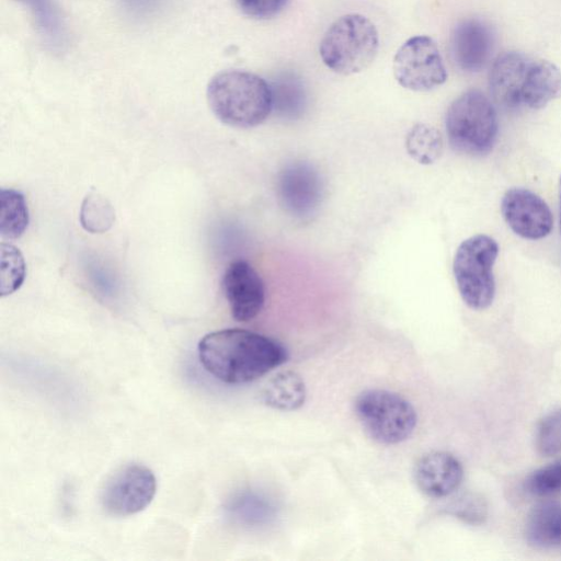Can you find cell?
Returning a JSON list of instances; mask_svg holds the SVG:
<instances>
[{"mask_svg":"<svg viewBox=\"0 0 561 561\" xmlns=\"http://www.w3.org/2000/svg\"><path fill=\"white\" fill-rule=\"evenodd\" d=\"M197 353L204 369L229 385L251 382L287 359L286 350L277 341L244 329L206 334Z\"/></svg>","mask_w":561,"mask_h":561,"instance_id":"cell-1","label":"cell"},{"mask_svg":"<svg viewBox=\"0 0 561 561\" xmlns=\"http://www.w3.org/2000/svg\"><path fill=\"white\" fill-rule=\"evenodd\" d=\"M207 101L215 116L236 128L262 124L273 110L271 85L255 73L225 70L207 85Z\"/></svg>","mask_w":561,"mask_h":561,"instance_id":"cell-2","label":"cell"},{"mask_svg":"<svg viewBox=\"0 0 561 561\" xmlns=\"http://www.w3.org/2000/svg\"><path fill=\"white\" fill-rule=\"evenodd\" d=\"M378 46V32L374 23L362 14L348 13L329 26L320 42L319 54L332 71L353 75L374 61Z\"/></svg>","mask_w":561,"mask_h":561,"instance_id":"cell-3","label":"cell"},{"mask_svg":"<svg viewBox=\"0 0 561 561\" xmlns=\"http://www.w3.org/2000/svg\"><path fill=\"white\" fill-rule=\"evenodd\" d=\"M445 125L450 146L471 156L489 153L499 133L496 111L479 90H469L450 104Z\"/></svg>","mask_w":561,"mask_h":561,"instance_id":"cell-4","label":"cell"},{"mask_svg":"<svg viewBox=\"0 0 561 561\" xmlns=\"http://www.w3.org/2000/svg\"><path fill=\"white\" fill-rule=\"evenodd\" d=\"M497 254V242L486 234L472 236L456 250L453 263L455 280L463 302L471 309H485L494 300L493 266Z\"/></svg>","mask_w":561,"mask_h":561,"instance_id":"cell-5","label":"cell"},{"mask_svg":"<svg viewBox=\"0 0 561 561\" xmlns=\"http://www.w3.org/2000/svg\"><path fill=\"white\" fill-rule=\"evenodd\" d=\"M355 413L366 433L386 445L409 438L417 423L412 404L400 394L383 389L360 392L355 400Z\"/></svg>","mask_w":561,"mask_h":561,"instance_id":"cell-6","label":"cell"},{"mask_svg":"<svg viewBox=\"0 0 561 561\" xmlns=\"http://www.w3.org/2000/svg\"><path fill=\"white\" fill-rule=\"evenodd\" d=\"M398 83L411 91L425 92L442 85L447 72L435 42L425 35L407 39L393 58Z\"/></svg>","mask_w":561,"mask_h":561,"instance_id":"cell-7","label":"cell"},{"mask_svg":"<svg viewBox=\"0 0 561 561\" xmlns=\"http://www.w3.org/2000/svg\"><path fill=\"white\" fill-rule=\"evenodd\" d=\"M157 492V480L146 466L130 463L118 469L105 482L100 502L112 516L125 517L145 510Z\"/></svg>","mask_w":561,"mask_h":561,"instance_id":"cell-8","label":"cell"},{"mask_svg":"<svg viewBox=\"0 0 561 561\" xmlns=\"http://www.w3.org/2000/svg\"><path fill=\"white\" fill-rule=\"evenodd\" d=\"M277 196L285 210L294 217H311L321 205L324 184L319 171L309 162L295 161L278 173Z\"/></svg>","mask_w":561,"mask_h":561,"instance_id":"cell-9","label":"cell"},{"mask_svg":"<svg viewBox=\"0 0 561 561\" xmlns=\"http://www.w3.org/2000/svg\"><path fill=\"white\" fill-rule=\"evenodd\" d=\"M501 210L508 227L525 239H542L553 228V217L548 204L528 188L507 190L501 202Z\"/></svg>","mask_w":561,"mask_h":561,"instance_id":"cell-10","label":"cell"},{"mask_svg":"<svg viewBox=\"0 0 561 561\" xmlns=\"http://www.w3.org/2000/svg\"><path fill=\"white\" fill-rule=\"evenodd\" d=\"M221 286L236 321H251L262 311L265 286L259 273L247 261L231 262L222 275Z\"/></svg>","mask_w":561,"mask_h":561,"instance_id":"cell-11","label":"cell"},{"mask_svg":"<svg viewBox=\"0 0 561 561\" xmlns=\"http://www.w3.org/2000/svg\"><path fill=\"white\" fill-rule=\"evenodd\" d=\"M494 47V34L489 24L479 19L459 22L450 36L453 60L463 71H479L488 62Z\"/></svg>","mask_w":561,"mask_h":561,"instance_id":"cell-12","label":"cell"},{"mask_svg":"<svg viewBox=\"0 0 561 561\" xmlns=\"http://www.w3.org/2000/svg\"><path fill=\"white\" fill-rule=\"evenodd\" d=\"M415 482L431 497H444L461 483L463 470L459 460L447 451H433L423 456L415 466Z\"/></svg>","mask_w":561,"mask_h":561,"instance_id":"cell-13","label":"cell"},{"mask_svg":"<svg viewBox=\"0 0 561 561\" xmlns=\"http://www.w3.org/2000/svg\"><path fill=\"white\" fill-rule=\"evenodd\" d=\"M530 59L517 51L501 54L489 75L490 93L494 101L507 108L522 105V92Z\"/></svg>","mask_w":561,"mask_h":561,"instance_id":"cell-14","label":"cell"},{"mask_svg":"<svg viewBox=\"0 0 561 561\" xmlns=\"http://www.w3.org/2000/svg\"><path fill=\"white\" fill-rule=\"evenodd\" d=\"M561 95V70L548 60L529 61L522 105L538 110Z\"/></svg>","mask_w":561,"mask_h":561,"instance_id":"cell-15","label":"cell"},{"mask_svg":"<svg viewBox=\"0 0 561 561\" xmlns=\"http://www.w3.org/2000/svg\"><path fill=\"white\" fill-rule=\"evenodd\" d=\"M526 538L537 549L561 551V503L536 505L526 522Z\"/></svg>","mask_w":561,"mask_h":561,"instance_id":"cell-16","label":"cell"},{"mask_svg":"<svg viewBox=\"0 0 561 561\" xmlns=\"http://www.w3.org/2000/svg\"><path fill=\"white\" fill-rule=\"evenodd\" d=\"M305 399V382L297 373L290 370L273 376L262 390L263 402L276 410H296L304 404Z\"/></svg>","mask_w":561,"mask_h":561,"instance_id":"cell-17","label":"cell"},{"mask_svg":"<svg viewBox=\"0 0 561 561\" xmlns=\"http://www.w3.org/2000/svg\"><path fill=\"white\" fill-rule=\"evenodd\" d=\"M0 234L5 239H18L28 225V210L24 196L11 188L1 190Z\"/></svg>","mask_w":561,"mask_h":561,"instance_id":"cell-18","label":"cell"},{"mask_svg":"<svg viewBox=\"0 0 561 561\" xmlns=\"http://www.w3.org/2000/svg\"><path fill=\"white\" fill-rule=\"evenodd\" d=\"M407 152L421 164H432L443 153L440 133L427 124H416L405 137Z\"/></svg>","mask_w":561,"mask_h":561,"instance_id":"cell-19","label":"cell"},{"mask_svg":"<svg viewBox=\"0 0 561 561\" xmlns=\"http://www.w3.org/2000/svg\"><path fill=\"white\" fill-rule=\"evenodd\" d=\"M273 108L282 116L296 117L306 105V92L301 81L290 73H285L271 85Z\"/></svg>","mask_w":561,"mask_h":561,"instance_id":"cell-20","label":"cell"},{"mask_svg":"<svg viewBox=\"0 0 561 561\" xmlns=\"http://www.w3.org/2000/svg\"><path fill=\"white\" fill-rule=\"evenodd\" d=\"M115 221L112 204L101 194L91 191L83 199L80 210V222L91 233L107 231Z\"/></svg>","mask_w":561,"mask_h":561,"instance_id":"cell-21","label":"cell"},{"mask_svg":"<svg viewBox=\"0 0 561 561\" xmlns=\"http://www.w3.org/2000/svg\"><path fill=\"white\" fill-rule=\"evenodd\" d=\"M25 275L24 260L15 247L1 244V295H10L23 283Z\"/></svg>","mask_w":561,"mask_h":561,"instance_id":"cell-22","label":"cell"},{"mask_svg":"<svg viewBox=\"0 0 561 561\" xmlns=\"http://www.w3.org/2000/svg\"><path fill=\"white\" fill-rule=\"evenodd\" d=\"M536 448L545 457L561 453V409L542 417L536 432Z\"/></svg>","mask_w":561,"mask_h":561,"instance_id":"cell-23","label":"cell"},{"mask_svg":"<svg viewBox=\"0 0 561 561\" xmlns=\"http://www.w3.org/2000/svg\"><path fill=\"white\" fill-rule=\"evenodd\" d=\"M533 495L549 496L561 492V459L534 471L526 480Z\"/></svg>","mask_w":561,"mask_h":561,"instance_id":"cell-24","label":"cell"},{"mask_svg":"<svg viewBox=\"0 0 561 561\" xmlns=\"http://www.w3.org/2000/svg\"><path fill=\"white\" fill-rule=\"evenodd\" d=\"M27 3L35 15L38 27L46 37L53 42H57L60 37V23L56 11L51 7L49 0H19Z\"/></svg>","mask_w":561,"mask_h":561,"instance_id":"cell-25","label":"cell"},{"mask_svg":"<svg viewBox=\"0 0 561 561\" xmlns=\"http://www.w3.org/2000/svg\"><path fill=\"white\" fill-rule=\"evenodd\" d=\"M290 0H236L238 9L247 16L266 20L278 15Z\"/></svg>","mask_w":561,"mask_h":561,"instance_id":"cell-26","label":"cell"},{"mask_svg":"<svg viewBox=\"0 0 561 561\" xmlns=\"http://www.w3.org/2000/svg\"><path fill=\"white\" fill-rule=\"evenodd\" d=\"M457 515L470 523H481L486 515V506L480 497L463 499L456 507Z\"/></svg>","mask_w":561,"mask_h":561,"instance_id":"cell-27","label":"cell"},{"mask_svg":"<svg viewBox=\"0 0 561 561\" xmlns=\"http://www.w3.org/2000/svg\"><path fill=\"white\" fill-rule=\"evenodd\" d=\"M135 10H150L157 5L160 0H124Z\"/></svg>","mask_w":561,"mask_h":561,"instance_id":"cell-28","label":"cell"},{"mask_svg":"<svg viewBox=\"0 0 561 561\" xmlns=\"http://www.w3.org/2000/svg\"><path fill=\"white\" fill-rule=\"evenodd\" d=\"M560 230H561V178H560Z\"/></svg>","mask_w":561,"mask_h":561,"instance_id":"cell-29","label":"cell"}]
</instances>
